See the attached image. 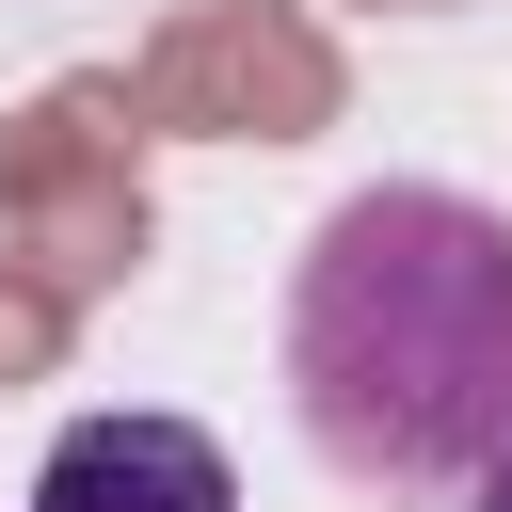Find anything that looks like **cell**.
I'll use <instances>...</instances> for the list:
<instances>
[{
  "instance_id": "1",
  "label": "cell",
  "mask_w": 512,
  "mask_h": 512,
  "mask_svg": "<svg viewBox=\"0 0 512 512\" xmlns=\"http://www.w3.org/2000/svg\"><path fill=\"white\" fill-rule=\"evenodd\" d=\"M288 416L368 496H464L512 464V208L448 176L352 192L288 256Z\"/></svg>"
},
{
  "instance_id": "2",
  "label": "cell",
  "mask_w": 512,
  "mask_h": 512,
  "mask_svg": "<svg viewBox=\"0 0 512 512\" xmlns=\"http://www.w3.org/2000/svg\"><path fill=\"white\" fill-rule=\"evenodd\" d=\"M32 512H240V464H224V432H192V416H80V432H48V464H32Z\"/></svg>"
},
{
  "instance_id": "3",
  "label": "cell",
  "mask_w": 512,
  "mask_h": 512,
  "mask_svg": "<svg viewBox=\"0 0 512 512\" xmlns=\"http://www.w3.org/2000/svg\"><path fill=\"white\" fill-rule=\"evenodd\" d=\"M464 512H512V464H480V480H464Z\"/></svg>"
}]
</instances>
